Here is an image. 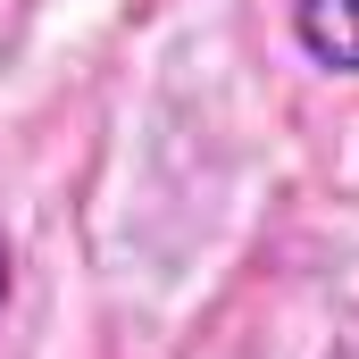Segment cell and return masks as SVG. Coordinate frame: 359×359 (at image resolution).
<instances>
[{
    "label": "cell",
    "instance_id": "obj_1",
    "mask_svg": "<svg viewBox=\"0 0 359 359\" xmlns=\"http://www.w3.org/2000/svg\"><path fill=\"white\" fill-rule=\"evenodd\" d=\"M292 42L326 76H359V0H292Z\"/></svg>",
    "mask_w": 359,
    "mask_h": 359
},
{
    "label": "cell",
    "instance_id": "obj_2",
    "mask_svg": "<svg viewBox=\"0 0 359 359\" xmlns=\"http://www.w3.org/2000/svg\"><path fill=\"white\" fill-rule=\"evenodd\" d=\"M0 309H8V243H0Z\"/></svg>",
    "mask_w": 359,
    "mask_h": 359
}]
</instances>
